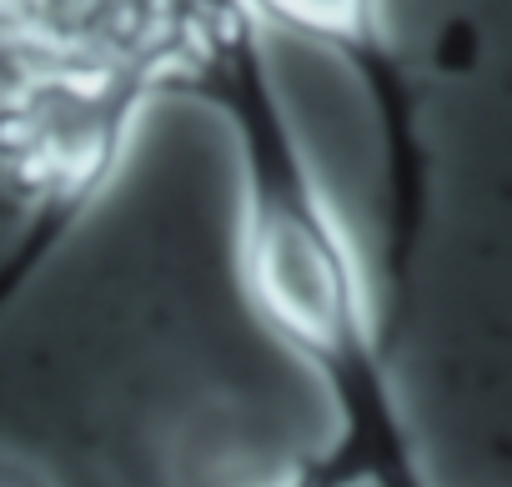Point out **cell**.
<instances>
[{
  "label": "cell",
  "instance_id": "cell-1",
  "mask_svg": "<svg viewBox=\"0 0 512 487\" xmlns=\"http://www.w3.org/2000/svg\"><path fill=\"white\" fill-rule=\"evenodd\" d=\"M161 91L211 106L236 151V272L246 302L327 392L307 452L332 487H437L407 422L362 247L287 111L251 0H166Z\"/></svg>",
  "mask_w": 512,
  "mask_h": 487
},
{
  "label": "cell",
  "instance_id": "cell-3",
  "mask_svg": "<svg viewBox=\"0 0 512 487\" xmlns=\"http://www.w3.org/2000/svg\"><path fill=\"white\" fill-rule=\"evenodd\" d=\"M262 487H332V482L317 472V462H312V457H302L297 467H287L282 477H272V482H262Z\"/></svg>",
  "mask_w": 512,
  "mask_h": 487
},
{
  "label": "cell",
  "instance_id": "cell-4",
  "mask_svg": "<svg viewBox=\"0 0 512 487\" xmlns=\"http://www.w3.org/2000/svg\"><path fill=\"white\" fill-rule=\"evenodd\" d=\"M0 487H46L31 467H16V462H0Z\"/></svg>",
  "mask_w": 512,
  "mask_h": 487
},
{
  "label": "cell",
  "instance_id": "cell-2",
  "mask_svg": "<svg viewBox=\"0 0 512 487\" xmlns=\"http://www.w3.org/2000/svg\"><path fill=\"white\" fill-rule=\"evenodd\" d=\"M161 96L146 66L46 61L0 81V191L21 211L0 287L26 292L66 236L116 186L146 106Z\"/></svg>",
  "mask_w": 512,
  "mask_h": 487
}]
</instances>
